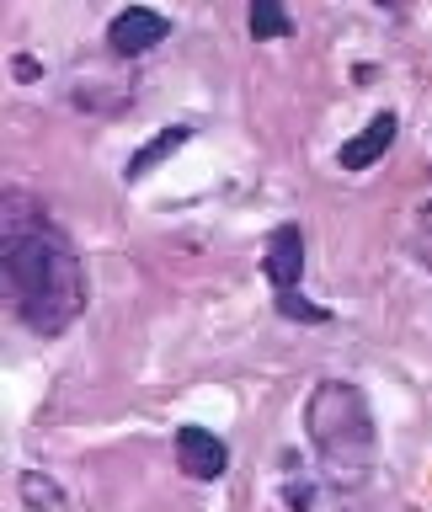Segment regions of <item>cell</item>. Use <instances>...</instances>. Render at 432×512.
I'll list each match as a JSON object with an SVG mask.
<instances>
[{"label":"cell","instance_id":"6da1fadb","mask_svg":"<svg viewBox=\"0 0 432 512\" xmlns=\"http://www.w3.org/2000/svg\"><path fill=\"white\" fill-rule=\"evenodd\" d=\"M0 256H6V299L27 331L59 336L64 326H75V315L86 310V267H80V251L22 192H6Z\"/></svg>","mask_w":432,"mask_h":512},{"label":"cell","instance_id":"7a4b0ae2","mask_svg":"<svg viewBox=\"0 0 432 512\" xmlns=\"http://www.w3.org/2000/svg\"><path fill=\"white\" fill-rule=\"evenodd\" d=\"M304 427H310L320 470L336 486H363L368 470H374V411H368L358 384L326 379L304 406Z\"/></svg>","mask_w":432,"mask_h":512},{"label":"cell","instance_id":"3957f363","mask_svg":"<svg viewBox=\"0 0 432 512\" xmlns=\"http://www.w3.org/2000/svg\"><path fill=\"white\" fill-rule=\"evenodd\" d=\"M166 32H171V22H166L160 11H150V6H128V11L112 16L107 43L118 48L123 59H134V54H150L155 43H166Z\"/></svg>","mask_w":432,"mask_h":512},{"label":"cell","instance_id":"277c9868","mask_svg":"<svg viewBox=\"0 0 432 512\" xmlns=\"http://www.w3.org/2000/svg\"><path fill=\"white\" fill-rule=\"evenodd\" d=\"M176 464H182L192 480H219L230 470V448H224V438H214L208 427H182L176 432Z\"/></svg>","mask_w":432,"mask_h":512},{"label":"cell","instance_id":"5b68a950","mask_svg":"<svg viewBox=\"0 0 432 512\" xmlns=\"http://www.w3.org/2000/svg\"><path fill=\"white\" fill-rule=\"evenodd\" d=\"M262 272L278 288H294L299 283V272H304V235H299V224H278V230L267 235Z\"/></svg>","mask_w":432,"mask_h":512},{"label":"cell","instance_id":"8992f818","mask_svg":"<svg viewBox=\"0 0 432 512\" xmlns=\"http://www.w3.org/2000/svg\"><path fill=\"white\" fill-rule=\"evenodd\" d=\"M395 128H400L395 112H379L368 128H358V134L342 144V171H368V166H374V160L395 144Z\"/></svg>","mask_w":432,"mask_h":512},{"label":"cell","instance_id":"52a82bcc","mask_svg":"<svg viewBox=\"0 0 432 512\" xmlns=\"http://www.w3.org/2000/svg\"><path fill=\"white\" fill-rule=\"evenodd\" d=\"M187 139H192V128H187V123H171L166 134H155V139H150V144H144V150L134 155V160H128V182H139L144 171L160 166V160H166V155L176 150V144H187Z\"/></svg>","mask_w":432,"mask_h":512},{"label":"cell","instance_id":"ba28073f","mask_svg":"<svg viewBox=\"0 0 432 512\" xmlns=\"http://www.w3.org/2000/svg\"><path fill=\"white\" fill-rule=\"evenodd\" d=\"M294 22L283 16L278 0H251V38H288Z\"/></svg>","mask_w":432,"mask_h":512},{"label":"cell","instance_id":"9c48e42d","mask_svg":"<svg viewBox=\"0 0 432 512\" xmlns=\"http://www.w3.org/2000/svg\"><path fill=\"white\" fill-rule=\"evenodd\" d=\"M278 310L294 315V320H326V310H320V304H304L294 288H283V294H278Z\"/></svg>","mask_w":432,"mask_h":512},{"label":"cell","instance_id":"30bf717a","mask_svg":"<svg viewBox=\"0 0 432 512\" xmlns=\"http://www.w3.org/2000/svg\"><path fill=\"white\" fill-rule=\"evenodd\" d=\"M422 262H427V272H432V240H427V246H422Z\"/></svg>","mask_w":432,"mask_h":512},{"label":"cell","instance_id":"8fae6325","mask_svg":"<svg viewBox=\"0 0 432 512\" xmlns=\"http://www.w3.org/2000/svg\"><path fill=\"white\" fill-rule=\"evenodd\" d=\"M374 6H400V0H374Z\"/></svg>","mask_w":432,"mask_h":512},{"label":"cell","instance_id":"7c38bea8","mask_svg":"<svg viewBox=\"0 0 432 512\" xmlns=\"http://www.w3.org/2000/svg\"><path fill=\"white\" fill-rule=\"evenodd\" d=\"M427 214H432V208H427Z\"/></svg>","mask_w":432,"mask_h":512}]
</instances>
